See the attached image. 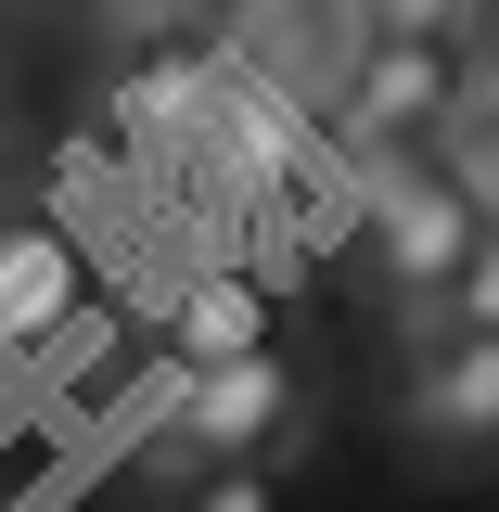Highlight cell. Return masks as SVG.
Wrapping results in <instances>:
<instances>
[{"label":"cell","instance_id":"cell-1","mask_svg":"<svg viewBox=\"0 0 499 512\" xmlns=\"http://www.w3.org/2000/svg\"><path fill=\"white\" fill-rule=\"evenodd\" d=\"M474 116V52L461 39H410V26H359V52L333 77V128L359 167H397V154H448Z\"/></svg>","mask_w":499,"mask_h":512},{"label":"cell","instance_id":"cell-2","mask_svg":"<svg viewBox=\"0 0 499 512\" xmlns=\"http://www.w3.org/2000/svg\"><path fill=\"white\" fill-rule=\"evenodd\" d=\"M359 218H372V269L410 308H448V282L487 244V192L461 180V154H397V167H372Z\"/></svg>","mask_w":499,"mask_h":512},{"label":"cell","instance_id":"cell-3","mask_svg":"<svg viewBox=\"0 0 499 512\" xmlns=\"http://www.w3.org/2000/svg\"><path fill=\"white\" fill-rule=\"evenodd\" d=\"M308 436V384L282 346H244V359H180V397H167V448L180 461H282Z\"/></svg>","mask_w":499,"mask_h":512},{"label":"cell","instance_id":"cell-4","mask_svg":"<svg viewBox=\"0 0 499 512\" xmlns=\"http://www.w3.org/2000/svg\"><path fill=\"white\" fill-rule=\"evenodd\" d=\"M397 423L436 448V461H499V320L423 308L410 372H397Z\"/></svg>","mask_w":499,"mask_h":512},{"label":"cell","instance_id":"cell-5","mask_svg":"<svg viewBox=\"0 0 499 512\" xmlns=\"http://www.w3.org/2000/svg\"><path fill=\"white\" fill-rule=\"evenodd\" d=\"M90 320V256L64 218L0 205V359H52L64 333Z\"/></svg>","mask_w":499,"mask_h":512},{"label":"cell","instance_id":"cell-6","mask_svg":"<svg viewBox=\"0 0 499 512\" xmlns=\"http://www.w3.org/2000/svg\"><path fill=\"white\" fill-rule=\"evenodd\" d=\"M218 90H231V39H192V26H141L116 64V128L141 141H180V128L218 116Z\"/></svg>","mask_w":499,"mask_h":512},{"label":"cell","instance_id":"cell-7","mask_svg":"<svg viewBox=\"0 0 499 512\" xmlns=\"http://www.w3.org/2000/svg\"><path fill=\"white\" fill-rule=\"evenodd\" d=\"M244 346H269V295L205 269V282L180 295V359H244Z\"/></svg>","mask_w":499,"mask_h":512},{"label":"cell","instance_id":"cell-8","mask_svg":"<svg viewBox=\"0 0 499 512\" xmlns=\"http://www.w3.org/2000/svg\"><path fill=\"white\" fill-rule=\"evenodd\" d=\"M167 512H295V487H282V461H180Z\"/></svg>","mask_w":499,"mask_h":512},{"label":"cell","instance_id":"cell-9","mask_svg":"<svg viewBox=\"0 0 499 512\" xmlns=\"http://www.w3.org/2000/svg\"><path fill=\"white\" fill-rule=\"evenodd\" d=\"M372 26H410V39H461V52H487L499 0H359Z\"/></svg>","mask_w":499,"mask_h":512},{"label":"cell","instance_id":"cell-10","mask_svg":"<svg viewBox=\"0 0 499 512\" xmlns=\"http://www.w3.org/2000/svg\"><path fill=\"white\" fill-rule=\"evenodd\" d=\"M448 154H461V180L487 192V218H499V103H487V116H461V141H448Z\"/></svg>","mask_w":499,"mask_h":512},{"label":"cell","instance_id":"cell-11","mask_svg":"<svg viewBox=\"0 0 499 512\" xmlns=\"http://www.w3.org/2000/svg\"><path fill=\"white\" fill-rule=\"evenodd\" d=\"M448 308H461V320H499V218H487V244H474V269L448 282Z\"/></svg>","mask_w":499,"mask_h":512},{"label":"cell","instance_id":"cell-12","mask_svg":"<svg viewBox=\"0 0 499 512\" xmlns=\"http://www.w3.org/2000/svg\"><path fill=\"white\" fill-rule=\"evenodd\" d=\"M64 13H90V26H116V39H141V26H180L192 0H64Z\"/></svg>","mask_w":499,"mask_h":512}]
</instances>
